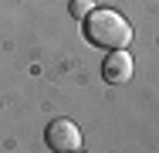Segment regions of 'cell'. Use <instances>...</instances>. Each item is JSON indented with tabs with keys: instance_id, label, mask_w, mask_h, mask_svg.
Returning <instances> with one entry per match:
<instances>
[{
	"instance_id": "3957f363",
	"label": "cell",
	"mask_w": 159,
	"mask_h": 153,
	"mask_svg": "<svg viewBox=\"0 0 159 153\" xmlns=\"http://www.w3.org/2000/svg\"><path fill=\"white\" fill-rule=\"evenodd\" d=\"M102 75H105V82H112V85H122L132 78V55H129L125 48H115V51H108V58L102 65Z\"/></svg>"
},
{
	"instance_id": "6da1fadb",
	"label": "cell",
	"mask_w": 159,
	"mask_h": 153,
	"mask_svg": "<svg viewBox=\"0 0 159 153\" xmlns=\"http://www.w3.org/2000/svg\"><path fill=\"white\" fill-rule=\"evenodd\" d=\"M85 37L92 44H98V48L115 51V48H125L132 41V24L112 7H95L85 17Z\"/></svg>"
},
{
	"instance_id": "277c9868",
	"label": "cell",
	"mask_w": 159,
	"mask_h": 153,
	"mask_svg": "<svg viewBox=\"0 0 159 153\" xmlns=\"http://www.w3.org/2000/svg\"><path fill=\"white\" fill-rule=\"evenodd\" d=\"M92 10H95V3H92V0H71V17L85 21V17H88Z\"/></svg>"
},
{
	"instance_id": "7a4b0ae2",
	"label": "cell",
	"mask_w": 159,
	"mask_h": 153,
	"mask_svg": "<svg viewBox=\"0 0 159 153\" xmlns=\"http://www.w3.org/2000/svg\"><path fill=\"white\" fill-rule=\"evenodd\" d=\"M44 140H48V146H51L54 153H75V150H81V129H78L71 119H54L51 126H48Z\"/></svg>"
}]
</instances>
